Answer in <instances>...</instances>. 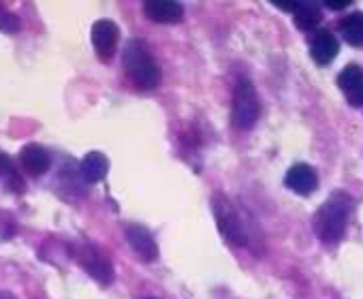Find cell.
<instances>
[{"instance_id":"e0dca14e","label":"cell","mask_w":363,"mask_h":299,"mask_svg":"<svg viewBox=\"0 0 363 299\" xmlns=\"http://www.w3.org/2000/svg\"><path fill=\"white\" fill-rule=\"evenodd\" d=\"M0 30L9 33V35H13V33L20 30V18H18V13H13L9 9V5H5V3H0Z\"/></svg>"},{"instance_id":"52a82bcc","label":"cell","mask_w":363,"mask_h":299,"mask_svg":"<svg viewBox=\"0 0 363 299\" xmlns=\"http://www.w3.org/2000/svg\"><path fill=\"white\" fill-rule=\"evenodd\" d=\"M126 239L130 244V248L137 252L139 259H143L145 263H152L158 259V244L154 239V235L139 222H128L124 227Z\"/></svg>"},{"instance_id":"9a60e30c","label":"cell","mask_w":363,"mask_h":299,"mask_svg":"<svg viewBox=\"0 0 363 299\" xmlns=\"http://www.w3.org/2000/svg\"><path fill=\"white\" fill-rule=\"evenodd\" d=\"M340 33H342V37L346 39L348 45L361 47L363 45V13L357 11V13L346 16L340 22Z\"/></svg>"},{"instance_id":"ffe728a7","label":"cell","mask_w":363,"mask_h":299,"mask_svg":"<svg viewBox=\"0 0 363 299\" xmlns=\"http://www.w3.org/2000/svg\"><path fill=\"white\" fill-rule=\"evenodd\" d=\"M0 299H18V297L9 290H0Z\"/></svg>"},{"instance_id":"d6986e66","label":"cell","mask_w":363,"mask_h":299,"mask_svg":"<svg viewBox=\"0 0 363 299\" xmlns=\"http://www.w3.org/2000/svg\"><path fill=\"white\" fill-rule=\"evenodd\" d=\"M350 3H327V7L329 9H333V11H340V9H346Z\"/></svg>"},{"instance_id":"8fae6325","label":"cell","mask_w":363,"mask_h":299,"mask_svg":"<svg viewBox=\"0 0 363 299\" xmlns=\"http://www.w3.org/2000/svg\"><path fill=\"white\" fill-rule=\"evenodd\" d=\"M284 184L297 193V195H312L316 191V184H318V178L314 174V169L310 165H293L289 171H286V178H284Z\"/></svg>"},{"instance_id":"2e32d148","label":"cell","mask_w":363,"mask_h":299,"mask_svg":"<svg viewBox=\"0 0 363 299\" xmlns=\"http://www.w3.org/2000/svg\"><path fill=\"white\" fill-rule=\"evenodd\" d=\"M293 16H295V24L301 30H314L320 22V7L314 3H295Z\"/></svg>"},{"instance_id":"ba28073f","label":"cell","mask_w":363,"mask_h":299,"mask_svg":"<svg viewBox=\"0 0 363 299\" xmlns=\"http://www.w3.org/2000/svg\"><path fill=\"white\" fill-rule=\"evenodd\" d=\"M143 13L156 24H177L184 18V7L175 0H147L143 3Z\"/></svg>"},{"instance_id":"44dd1931","label":"cell","mask_w":363,"mask_h":299,"mask_svg":"<svg viewBox=\"0 0 363 299\" xmlns=\"http://www.w3.org/2000/svg\"><path fill=\"white\" fill-rule=\"evenodd\" d=\"M143 299H156V297H143Z\"/></svg>"},{"instance_id":"5bb4252c","label":"cell","mask_w":363,"mask_h":299,"mask_svg":"<svg viewBox=\"0 0 363 299\" xmlns=\"http://www.w3.org/2000/svg\"><path fill=\"white\" fill-rule=\"evenodd\" d=\"M0 186L11 191V193H18V195L26 191L18 167L13 165V161L5 152H0Z\"/></svg>"},{"instance_id":"ac0fdd59","label":"cell","mask_w":363,"mask_h":299,"mask_svg":"<svg viewBox=\"0 0 363 299\" xmlns=\"http://www.w3.org/2000/svg\"><path fill=\"white\" fill-rule=\"evenodd\" d=\"M16 235V220L9 212H0V237L11 239Z\"/></svg>"},{"instance_id":"7a4b0ae2","label":"cell","mask_w":363,"mask_h":299,"mask_svg":"<svg viewBox=\"0 0 363 299\" xmlns=\"http://www.w3.org/2000/svg\"><path fill=\"white\" fill-rule=\"evenodd\" d=\"M350 205L352 201L344 193H335L318 208V212L314 214V231L323 244L333 246L344 237Z\"/></svg>"},{"instance_id":"6da1fadb","label":"cell","mask_w":363,"mask_h":299,"mask_svg":"<svg viewBox=\"0 0 363 299\" xmlns=\"http://www.w3.org/2000/svg\"><path fill=\"white\" fill-rule=\"evenodd\" d=\"M122 62L126 75L139 90H154L160 86L162 71L158 62L152 58L147 45L141 39H130L122 50Z\"/></svg>"},{"instance_id":"7c38bea8","label":"cell","mask_w":363,"mask_h":299,"mask_svg":"<svg viewBox=\"0 0 363 299\" xmlns=\"http://www.w3.org/2000/svg\"><path fill=\"white\" fill-rule=\"evenodd\" d=\"M79 174H82V178H84L86 182H90V184L101 182V180H105L107 174H109V159H107L103 152H99V150H92V152H88V154L82 159V163H79Z\"/></svg>"},{"instance_id":"30bf717a","label":"cell","mask_w":363,"mask_h":299,"mask_svg":"<svg viewBox=\"0 0 363 299\" xmlns=\"http://www.w3.org/2000/svg\"><path fill=\"white\" fill-rule=\"evenodd\" d=\"M340 90L344 92V96L348 98L350 105L361 107L363 105V69L357 64H348L340 77H337Z\"/></svg>"},{"instance_id":"4fadbf2b","label":"cell","mask_w":363,"mask_h":299,"mask_svg":"<svg viewBox=\"0 0 363 299\" xmlns=\"http://www.w3.org/2000/svg\"><path fill=\"white\" fill-rule=\"evenodd\" d=\"M337 52H340L337 39H335L331 33H327V30L318 33V35L312 39V43H310L312 60L318 62V64H329V62L337 56Z\"/></svg>"},{"instance_id":"277c9868","label":"cell","mask_w":363,"mask_h":299,"mask_svg":"<svg viewBox=\"0 0 363 299\" xmlns=\"http://www.w3.org/2000/svg\"><path fill=\"white\" fill-rule=\"evenodd\" d=\"M261 113L259 94L250 79H240L233 90V124L240 130H250Z\"/></svg>"},{"instance_id":"5b68a950","label":"cell","mask_w":363,"mask_h":299,"mask_svg":"<svg viewBox=\"0 0 363 299\" xmlns=\"http://www.w3.org/2000/svg\"><path fill=\"white\" fill-rule=\"evenodd\" d=\"M214 216H216V225L220 229V233L235 246H244L246 239V229L244 222L240 218V214L235 212V208L231 205V201L223 195L214 197Z\"/></svg>"},{"instance_id":"3957f363","label":"cell","mask_w":363,"mask_h":299,"mask_svg":"<svg viewBox=\"0 0 363 299\" xmlns=\"http://www.w3.org/2000/svg\"><path fill=\"white\" fill-rule=\"evenodd\" d=\"M71 252H73V259L82 265V269L88 276H92L99 284L107 286L113 282V278H116L113 263L103 248H99L92 242H77L71 246Z\"/></svg>"},{"instance_id":"8992f818","label":"cell","mask_w":363,"mask_h":299,"mask_svg":"<svg viewBox=\"0 0 363 299\" xmlns=\"http://www.w3.org/2000/svg\"><path fill=\"white\" fill-rule=\"evenodd\" d=\"M120 41V28L111 20H96L92 24V45L101 60H111Z\"/></svg>"},{"instance_id":"9c48e42d","label":"cell","mask_w":363,"mask_h":299,"mask_svg":"<svg viewBox=\"0 0 363 299\" xmlns=\"http://www.w3.org/2000/svg\"><path fill=\"white\" fill-rule=\"evenodd\" d=\"M20 165L30 176H43L52 167V154L39 143H28L20 152Z\"/></svg>"}]
</instances>
